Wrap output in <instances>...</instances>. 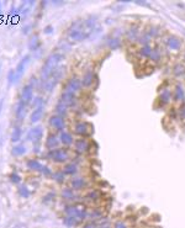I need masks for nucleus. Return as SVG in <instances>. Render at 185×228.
I'll return each instance as SVG.
<instances>
[{
	"label": "nucleus",
	"instance_id": "nucleus-9",
	"mask_svg": "<svg viewBox=\"0 0 185 228\" xmlns=\"http://www.w3.org/2000/svg\"><path fill=\"white\" fill-rule=\"evenodd\" d=\"M30 58L31 57L29 55V54H26V55H24L22 58H21V61L17 63V67H16V69H15V72H16V78H17V80L20 79L22 75H24V73H25V69H26V65H27V63L30 62Z\"/></svg>",
	"mask_w": 185,
	"mask_h": 228
},
{
	"label": "nucleus",
	"instance_id": "nucleus-26",
	"mask_svg": "<svg viewBox=\"0 0 185 228\" xmlns=\"http://www.w3.org/2000/svg\"><path fill=\"white\" fill-rule=\"evenodd\" d=\"M62 196L66 200H74V199H76V195H74L73 189H64L62 191Z\"/></svg>",
	"mask_w": 185,
	"mask_h": 228
},
{
	"label": "nucleus",
	"instance_id": "nucleus-3",
	"mask_svg": "<svg viewBox=\"0 0 185 228\" xmlns=\"http://www.w3.org/2000/svg\"><path fill=\"white\" fill-rule=\"evenodd\" d=\"M42 137H43V128L41 126H35L33 128H31L26 136L27 141L32 142L33 144H40Z\"/></svg>",
	"mask_w": 185,
	"mask_h": 228
},
{
	"label": "nucleus",
	"instance_id": "nucleus-40",
	"mask_svg": "<svg viewBox=\"0 0 185 228\" xmlns=\"http://www.w3.org/2000/svg\"><path fill=\"white\" fill-rule=\"evenodd\" d=\"M53 30H54V29H53V26H52V25H48V26H46V27H45L43 32H45L46 35H49V33H52V32H53Z\"/></svg>",
	"mask_w": 185,
	"mask_h": 228
},
{
	"label": "nucleus",
	"instance_id": "nucleus-13",
	"mask_svg": "<svg viewBox=\"0 0 185 228\" xmlns=\"http://www.w3.org/2000/svg\"><path fill=\"white\" fill-rule=\"evenodd\" d=\"M92 82H94V72H92L91 69H88L84 74H83V78H82V85L88 88L92 84Z\"/></svg>",
	"mask_w": 185,
	"mask_h": 228
},
{
	"label": "nucleus",
	"instance_id": "nucleus-31",
	"mask_svg": "<svg viewBox=\"0 0 185 228\" xmlns=\"http://www.w3.org/2000/svg\"><path fill=\"white\" fill-rule=\"evenodd\" d=\"M63 222H64V224H67L69 227H73V226H77L78 224V220L74 218V217H70V216H67Z\"/></svg>",
	"mask_w": 185,
	"mask_h": 228
},
{
	"label": "nucleus",
	"instance_id": "nucleus-36",
	"mask_svg": "<svg viewBox=\"0 0 185 228\" xmlns=\"http://www.w3.org/2000/svg\"><path fill=\"white\" fill-rule=\"evenodd\" d=\"M10 181L14 183V184H18V183L21 181V176L18 175L17 173H12V174L10 175Z\"/></svg>",
	"mask_w": 185,
	"mask_h": 228
},
{
	"label": "nucleus",
	"instance_id": "nucleus-23",
	"mask_svg": "<svg viewBox=\"0 0 185 228\" xmlns=\"http://www.w3.org/2000/svg\"><path fill=\"white\" fill-rule=\"evenodd\" d=\"M26 153V147L24 144H17V146H14L12 150H11V154L14 157H21Z\"/></svg>",
	"mask_w": 185,
	"mask_h": 228
},
{
	"label": "nucleus",
	"instance_id": "nucleus-8",
	"mask_svg": "<svg viewBox=\"0 0 185 228\" xmlns=\"http://www.w3.org/2000/svg\"><path fill=\"white\" fill-rule=\"evenodd\" d=\"M21 100L27 105L31 104L33 100V86L30 84H26L21 90Z\"/></svg>",
	"mask_w": 185,
	"mask_h": 228
},
{
	"label": "nucleus",
	"instance_id": "nucleus-46",
	"mask_svg": "<svg viewBox=\"0 0 185 228\" xmlns=\"http://www.w3.org/2000/svg\"><path fill=\"white\" fill-rule=\"evenodd\" d=\"M116 228H126V227H125L122 223H117V224H116Z\"/></svg>",
	"mask_w": 185,
	"mask_h": 228
},
{
	"label": "nucleus",
	"instance_id": "nucleus-28",
	"mask_svg": "<svg viewBox=\"0 0 185 228\" xmlns=\"http://www.w3.org/2000/svg\"><path fill=\"white\" fill-rule=\"evenodd\" d=\"M16 82H17L16 72H15V69H10L9 73H8V83H9V85H12Z\"/></svg>",
	"mask_w": 185,
	"mask_h": 228
},
{
	"label": "nucleus",
	"instance_id": "nucleus-34",
	"mask_svg": "<svg viewBox=\"0 0 185 228\" xmlns=\"http://www.w3.org/2000/svg\"><path fill=\"white\" fill-rule=\"evenodd\" d=\"M150 58H151L152 61H154V62H158V61L160 59V53H159V51L152 49V53H151V55H150Z\"/></svg>",
	"mask_w": 185,
	"mask_h": 228
},
{
	"label": "nucleus",
	"instance_id": "nucleus-39",
	"mask_svg": "<svg viewBox=\"0 0 185 228\" xmlns=\"http://www.w3.org/2000/svg\"><path fill=\"white\" fill-rule=\"evenodd\" d=\"M137 37V31H136V29H133V30H130V32H128V39H132V40H135Z\"/></svg>",
	"mask_w": 185,
	"mask_h": 228
},
{
	"label": "nucleus",
	"instance_id": "nucleus-10",
	"mask_svg": "<svg viewBox=\"0 0 185 228\" xmlns=\"http://www.w3.org/2000/svg\"><path fill=\"white\" fill-rule=\"evenodd\" d=\"M74 148H76V150L78 152V153L84 154V153H86V152L89 150L90 144H89L88 139H85V138H78L76 142H74Z\"/></svg>",
	"mask_w": 185,
	"mask_h": 228
},
{
	"label": "nucleus",
	"instance_id": "nucleus-37",
	"mask_svg": "<svg viewBox=\"0 0 185 228\" xmlns=\"http://www.w3.org/2000/svg\"><path fill=\"white\" fill-rule=\"evenodd\" d=\"M40 173H42L45 176H49V175L53 174V173L51 172V169H49L48 166H45V165H42V168H41V170H40Z\"/></svg>",
	"mask_w": 185,
	"mask_h": 228
},
{
	"label": "nucleus",
	"instance_id": "nucleus-1",
	"mask_svg": "<svg viewBox=\"0 0 185 228\" xmlns=\"http://www.w3.org/2000/svg\"><path fill=\"white\" fill-rule=\"evenodd\" d=\"M64 58V55L62 53H52L48 58L45 61V64L42 65V69H41V79L42 82H46L48 80L52 74L56 72V69L58 68V64L61 63V61Z\"/></svg>",
	"mask_w": 185,
	"mask_h": 228
},
{
	"label": "nucleus",
	"instance_id": "nucleus-48",
	"mask_svg": "<svg viewBox=\"0 0 185 228\" xmlns=\"http://www.w3.org/2000/svg\"><path fill=\"white\" fill-rule=\"evenodd\" d=\"M0 69H2V63H0Z\"/></svg>",
	"mask_w": 185,
	"mask_h": 228
},
{
	"label": "nucleus",
	"instance_id": "nucleus-15",
	"mask_svg": "<svg viewBox=\"0 0 185 228\" xmlns=\"http://www.w3.org/2000/svg\"><path fill=\"white\" fill-rule=\"evenodd\" d=\"M58 144H59V138L57 136H54V135H49L46 139V148L48 150L51 149H56V148H58Z\"/></svg>",
	"mask_w": 185,
	"mask_h": 228
},
{
	"label": "nucleus",
	"instance_id": "nucleus-22",
	"mask_svg": "<svg viewBox=\"0 0 185 228\" xmlns=\"http://www.w3.org/2000/svg\"><path fill=\"white\" fill-rule=\"evenodd\" d=\"M77 172H78V166L74 163L66 164L64 168H63V173L66 175H74V174H77Z\"/></svg>",
	"mask_w": 185,
	"mask_h": 228
},
{
	"label": "nucleus",
	"instance_id": "nucleus-44",
	"mask_svg": "<svg viewBox=\"0 0 185 228\" xmlns=\"http://www.w3.org/2000/svg\"><path fill=\"white\" fill-rule=\"evenodd\" d=\"M180 115H181V117H183V119H185V107L180 110Z\"/></svg>",
	"mask_w": 185,
	"mask_h": 228
},
{
	"label": "nucleus",
	"instance_id": "nucleus-21",
	"mask_svg": "<svg viewBox=\"0 0 185 228\" xmlns=\"http://www.w3.org/2000/svg\"><path fill=\"white\" fill-rule=\"evenodd\" d=\"M21 137H22V129L20 127H15L11 132V142L12 143H17L21 141Z\"/></svg>",
	"mask_w": 185,
	"mask_h": 228
},
{
	"label": "nucleus",
	"instance_id": "nucleus-18",
	"mask_svg": "<svg viewBox=\"0 0 185 228\" xmlns=\"http://www.w3.org/2000/svg\"><path fill=\"white\" fill-rule=\"evenodd\" d=\"M70 185H72L73 190H82L83 187H85L86 183H85V179H83V178H74V179H72Z\"/></svg>",
	"mask_w": 185,
	"mask_h": 228
},
{
	"label": "nucleus",
	"instance_id": "nucleus-24",
	"mask_svg": "<svg viewBox=\"0 0 185 228\" xmlns=\"http://www.w3.org/2000/svg\"><path fill=\"white\" fill-rule=\"evenodd\" d=\"M68 112V107L64 106L62 102H58L57 105H56V115H58V116H64L66 113Z\"/></svg>",
	"mask_w": 185,
	"mask_h": 228
},
{
	"label": "nucleus",
	"instance_id": "nucleus-42",
	"mask_svg": "<svg viewBox=\"0 0 185 228\" xmlns=\"http://www.w3.org/2000/svg\"><path fill=\"white\" fill-rule=\"evenodd\" d=\"M30 30H31V25H26V26L22 27V33H24V35H27V33L30 32Z\"/></svg>",
	"mask_w": 185,
	"mask_h": 228
},
{
	"label": "nucleus",
	"instance_id": "nucleus-19",
	"mask_svg": "<svg viewBox=\"0 0 185 228\" xmlns=\"http://www.w3.org/2000/svg\"><path fill=\"white\" fill-rule=\"evenodd\" d=\"M166 45H168L169 49H172V51H177V49H179V48H180L181 42H180V41L177 39V37L172 36V37H169V39L166 40Z\"/></svg>",
	"mask_w": 185,
	"mask_h": 228
},
{
	"label": "nucleus",
	"instance_id": "nucleus-20",
	"mask_svg": "<svg viewBox=\"0 0 185 228\" xmlns=\"http://www.w3.org/2000/svg\"><path fill=\"white\" fill-rule=\"evenodd\" d=\"M40 45H41V42H40V37L37 36V35H33V36L31 37V40L29 41V49L32 51V52H35L37 48L40 47Z\"/></svg>",
	"mask_w": 185,
	"mask_h": 228
},
{
	"label": "nucleus",
	"instance_id": "nucleus-12",
	"mask_svg": "<svg viewBox=\"0 0 185 228\" xmlns=\"http://www.w3.org/2000/svg\"><path fill=\"white\" fill-rule=\"evenodd\" d=\"M43 112H45V109L43 106L41 107H37V109H33V111L31 112V115H30V122L31 123H37L43 116Z\"/></svg>",
	"mask_w": 185,
	"mask_h": 228
},
{
	"label": "nucleus",
	"instance_id": "nucleus-45",
	"mask_svg": "<svg viewBox=\"0 0 185 228\" xmlns=\"http://www.w3.org/2000/svg\"><path fill=\"white\" fill-rule=\"evenodd\" d=\"M3 105H4V99L0 100V113H2V109H3Z\"/></svg>",
	"mask_w": 185,
	"mask_h": 228
},
{
	"label": "nucleus",
	"instance_id": "nucleus-38",
	"mask_svg": "<svg viewBox=\"0 0 185 228\" xmlns=\"http://www.w3.org/2000/svg\"><path fill=\"white\" fill-rule=\"evenodd\" d=\"M184 67L183 65H180V64H178V65H175L174 67V74L175 75H181V74H184Z\"/></svg>",
	"mask_w": 185,
	"mask_h": 228
},
{
	"label": "nucleus",
	"instance_id": "nucleus-16",
	"mask_svg": "<svg viewBox=\"0 0 185 228\" xmlns=\"http://www.w3.org/2000/svg\"><path fill=\"white\" fill-rule=\"evenodd\" d=\"M26 168L29 170H32V172H40L42 168V164L37 159H29L26 162Z\"/></svg>",
	"mask_w": 185,
	"mask_h": 228
},
{
	"label": "nucleus",
	"instance_id": "nucleus-25",
	"mask_svg": "<svg viewBox=\"0 0 185 228\" xmlns=\"http://www.w3.org/2000/svg\"><path fill=\"white\" fill-rule=\"evenodd\" d=\"M172 100V94L169 90H163L160 94V102L162 104H168Z\"/></svg>",
	"mask_w": 185,
	"mask_h": 228
},
{
	"label": "nucleus",
	"instance_id": "nucleus-27",
	"mask_svg": "<svg viewBox=\"0 0 185 228\" xmlns=\"http://www.w3.org/2000/svg\"><path fill=\"white\" fill-rule=\"evenodd\" d=\"M174 99H175V101H181V100L184 99V90H183V88H181L180 85H178V86L175 88Z\"/></svg>",
	"mask_w": 185,
	"mask_h": 228
},
{
	"label": "nucleus",
	"instance_id": "nucleus-7",
	"mask_svg": "<svg viewBox=\"0 0 185 228\" xmlns=\"http://www.w3.org/2000/svg\"><path fill=\"white\" fill-rule=\"evenodd\" d=\"M82 80L78 79V78H70L68 80V83L66 84V88H64V91H69V92H73V94H76L78 92L80 89H82Z\"/></svg>",
	"mask_w": 185,
	"mask_h": 228
},
{
	"label": "nucleus",
	"instance_id": "nucleus-17",
	"mask_svg": "<svg viewBox=\"0 0 185 228\" xmlns=\"http://www.w3.org/2000/svg\"><path fill=\"white\" fill-rule=\"evenodd\" d=\"M59 142L63 143L64 146H70V144H73V136H72V133H69V132H67V131L61 132V135H59Z\"/></svg>",
	"mask_w": 185,
	"mask_h": 228
},
{
	"label": "nucleus",
	"instance_id": "nucleus-5",
	"mask_svg": "<svg viewBox=\"0 0 185 228\" xmlns=\"http://www.w3.org/2000/svg\"><path fill=\"white\" fill-rule=\"evenodd\" d=\"M59 102H62V104H63L64 106H67V107L74 106V105H76V102H77V96H76V94L69 92V91H63L62 95H61Z\"/></svg>",
	"mask_w": 185,
	"mask_h": 228
},
{
	"label": "nucleus",
	"instance_id": "nucleus-2",
	"mask_svg": "<svg viewBox=\"0 0 185 228\" xmlns=\"http://www.w3.org/2000/svg\"><path fill=\"white\" fill-rule=\"evenodd\" d=\"M47 157L54 163H66L69 159V153L64 148H56V149L48 150Z\"/></svg>",
	"mask_w": 185,
	"mask_h": 228
},
{
	"label": "nucleus",
	"instance_id": "nucleus-4",
	"mask_svg": "<svg viewBox=\"0 0 185 228\" xmlns=\"http://www.w3.org/2000/svg\"><path fill=\"white\" fill-rule=\"evenodd\" d=\"M64 212L67 213V216H70V217H74V218H77L78 221L80 220H84L86 217V212L84 208H79L77 206H68Z\"/></svg>",
	"mask_w": 185,
	"mask_h": 228
},
{
	"label": "nucleus",
	"instance_id": "nucleus-14",
	"mask_svg": "<svg viewBox=\"0 0 185 228\" xmlns=\"http://www.w3.org/2000/svg\"><path fill=\"white\" fill-rule=\"evenodd\" d=\"M74 132H76L77 135L79 136H85L88 135V132H89V127H88V123L86 122H77L76 125H74Z\"/></svg>",
	"mask_w": 185,
	"mask_h": 228
},
{
	"label": "nucleus",
	"instance_id": "nucleus-41",
	"mask_svg": "<svg viewBox=\"0 0 185 228\" xmlns=\"http://www.w3.org/2000/svg\"><path fill=\"white\" fill-rule=\"evenodd\" d=\"M111 41H113V42H110V46L113 47V48H117L120 46V42L117 40H111Z\"/></svg>",
	"mask_w": 185,
	"mask_h": 228
},
{
	"label": "nucleus",
	"instance_id": "nucleus-33",
	"mask_svg": "<svg viewBox=\"0 0 185 228\" xmlns=\"http://www.w3.org/2000/svg\"><path fill=\"white\" fill-rule=\"evenodd\" d=\"M151 53H152V48H151V46H150V45L143 46V47L141 48V54H142L143 57H150V55H151Z\"/></svg>",
	"mask_w": 185,
	"mask_h": 228
},
{
	"label": "nucleus",
	"instance_id": "nucleus-47",
	"mask_svg": "<svg viewBox=\"0 0 185 228\" xmlns=\"http://www.w3.org/2000/svg\"><path fill=\"white\" fill-rule=\"evenodd\" d=\"M0 12H2V3H0Z\"/></svg>",
	"mask_w": 185,
	"mask_h": 228
},
{
	"label": "nucleus",
	"instance_id": "nucleus-35",
	"mask_svg": "<svg viewBox=\"0 0 185 228\" xmlns=\"http://www.w3.org/2000/svg\"><path fill=\"white\" fill-rule=\"evenodd\" d=\"M86 197H88L89 200H98V199L100 197V194L96 191V190H92V191H90V193L86 195Z\"/></svg>",
	"mask_w": 185,
	"mask_h": 228
},
{
	"label": "nucleus",
	"instance_id": "nucleus-6",
	"mask_svg": "<svg viewBox=\"0 0 185 228\" xmlns=\"http://www.w3.org/2000/svg\"><path fill=\"white\" fill-rule=\"evenodd\" d=\"M48 122H49V125H51L54 129H57V131H59V132H63L64 128H66V121H64V119H63L62 116L53 115V116L49 117Z\"/></svg>",
	"mask_w": 185,
	"mask_h": 228
},
{
	"label": "nucleus",
	"instance_id": "nucleus-43",
	"mask_svg": "<svg viewBox=\"0 0 185 228\" xmlns=\"http://www.w3.org/2000/svg\"><path fill=\"white\" fill-rule=\"evenodd\" d=\"M156 35H157V31H156V29H151L150 31H148V33H147V36H148V37H151V36L153 37V36H156Z\"/></svg>",
	"mask_w": 185,
	"mask_h": 228
},
{
	"label": "nucleus",
	"instance_id": "nucleus-11",
	"mask_svg": "<svg viewBox=\"0 0 185 228\" xmlns=\"http://www.w3.org/2000/svg\"><path fill=\"white\" fill-rule=\"evenodd\" d=\"M26 115V104L22 100H18L15 107V117L17 121H22Z\"/></svg>",
	"mask_w": 185,
	"mask_h": 228
},
{
	"label": "nucleus",
	"instance_id": "nucleus-32",
	"mask_svg": "<svg viewBox=\"0 0 185 228\" xmlns=\"http://www.w3.org/2000/svg\"><path fill=\"white\" fill-rule=\"evenodd\" d=\"M18 194H20L21 197L27 199L30 196V190L26 186H20V187H18Z\"/></svg>",
	"mask_w": 185,
	"mask_h": 228
},
{
	"label": "nucleus",
	"instance_id": "nucleus-30",
	"mask_svg": "<svg viewBox=\"0 0 185 228\" xmlns=\"http://www.w3.org/2000/svg\"><path fill=\"white\" fill-rule=\"evenodd\" d=\"M64 173H63V170L62 172H56V173H53L52 174V178L57 181V183H63L64 181Z\"/></svg>",
	"mask_w": 185,
	"mask_h": 228
},
{
	"label": "nucleus",
	"instance_id": "nucleus-29",
	"mask_svg": "<svg viewBox=\"0 0 185 228\" xmlns=\"http://www.w3.org/2000/svg\"><path fill=\"white\" fill-rule=\"evenodd\" d=\"M43 104H45V99H43V98H41V96H37V98H35V99L32 100V102H31V105H32V107H33V109L41 107V106H43Z\"/></svg>",
	"mask_w": 185,
	"mask_h": 228
}]
</instances>
